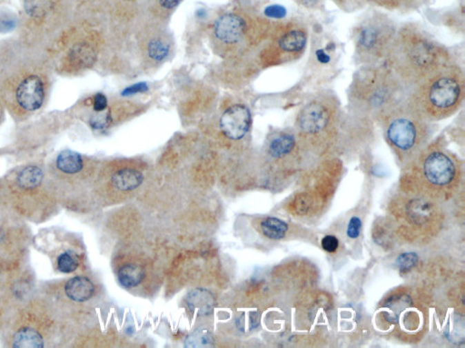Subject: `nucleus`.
<instances>
[{"mask_svg":"<svg viewBox=\"0 0 465 348\" xmlns=\"http://www.w3.org/2000/svg\"><path fill=\"white\" fill-rule=\"evenodd\" d=\"M96 116L91 118L90 125L96 130L108 128L112 122L111 113L109 111L97 112Z\"/></svg>","mask_w":465,"mask_h":348,"instance_id":"nucleus-25","label":"nucleus"},{"mask_svg":"<svg viewBox=\"0 0 465 348\" xmlns=\"http://www.w3.org/2000/svg\"><path fill=\"white\" fill-rule=\"evenodd\" d=\"M418 263V256L413 252L403 253L396 260V265L402 272L411 270Z\"/></svg>","mask_w":465,"mask_h":348,"instance_id":"nucleus-24","label":"nucleus"},{"mask_svg":"<svg viewBox=\"0 0 465 348\" xmlns=\"http://www.w3.org/2000/svg\"><path fill=\"white\" fill-rule=\"evenodd\" d=\"M31 240L24 218L0 198V263L21 264Z\"/></svg>","mask_w":465,"mask_h":348,"instance_id":"nucleus-9","label":"nucleus"},{"mask_svg":"<svg viewBox=\"0 0 465 348\" xmlns=\"http://www.w3.org/2000/svg\"><path fill=\"white\" fill-rule=\"evenodd\" d=\"M21 267L22 263L8 264L0 263V287L4 286Z\"/></svg>","mask_w":465,"mask_h":348,"instance_id":"nucleus-26","label":"nucleus"},{"mask_svg":"<svg viewBox=\"0 0 465 348\" xmlns=\"http://www.w3.org/2000/svg\"><path fill=\"white\" fill-rule=\"evenodd\" d=\"M362 229V221L360 218L352 217L347 226V236L350 238H357Z\"/></svg>","mask_w":465,"mask_h":348,"instance_id":"nucleus-28","label":"nucleus"},{"mask_svg":"<svg viewBox=\"0 0 465 348\" xmlns=\"http://www.w3.org/2000/svg\"><path fill=\"white\" fill-rule=\"evenodd\" d=\"M250 126L251 114L244 105L232 106L221 117V130L232 140L242 139L248 133Z\"/></svg>","mask_w":465,"mask_h":348,"instance_id":"nucleus-13","label":"nucleus"},{"mask_svg":"<svg viewBox=\"0 0 465 348\" xmlns=\"http://www.w3.org/2000/svg\"><path fill=\"white\" fill-rule=\"evenodd\" d=\"M398 27L390 17L374 13L353 28L354 60L358 67L383 65L394 44Z\"/></svg>","mask_w":465,"mask_h":348,"instance_id":"nucleus-8","label":"nucleus"},{"mask_svg":"<svg viewBox=\"0 0 465 348\" xmlns=\"http://www.w3.org/2000/svg\"><path fill=\"white\" fill-rule=\"evenodd\" d=\"M449 48L415 24L398 28L394 44L384 63L407 91L453 61Z\"/></svg>","mask_w":465,"mask_h":348,"instance_id":"nucleus-1","label":"nucleus"},{"mask_svg":"<svg viewBox=\"0 0 465 348\" xmlns=\"http://www.w3.org/2000/svg\"><path fill=\"white\" fill-rule=\"evenodd\" d=\"M57 272L72 274L79 269L82 253L77 241L62 229L43 231L36 240Z\"/></svg>","mask_w":465,"mask_h":348,"instance_id":"nucleus-10","label":"nucleus"},{"mask_svg":"<svg viewBox=\"0 0 465 348\" xmlns=\"http://www.w3.org/2000/svg\"><path fill=\"white\" fill-rule=\"evenodd\" d=\"M108 106L107 97L103 94H97L94 97V110L96 112L105 111Z\"/></svg>","mask_w":465,"mask_h":348,"instance_id":"nucleus-33","label":"nucleus"},{"mask_svg":"<svg viewBox=\"0 0 465 348\" xmlns=\"http://www.w3.org/2000/svg\"><path fill=\"white\" fill-rule=\"evenodd\" d=\"M56 167L57 171L61 174H79L84 169V161L77 152L67 150L57 155Z\"/></svg>","mask_w":465,"mask_h":348,"instance_id":"nucleus-18","label":"nucleus"},{"mask_svg":"<svg viewBox=\"0 0 465 348\" xmlns=\"http://www.w3.org/2000/svg\"><path fill=\"white\" fill-rule=\"evenodd\" d=\"M144 277H145V269L136 263H126L120 267L117 272L120 285L126 289H131L139 286Z\"/></svg>","mask_w":465,"mask_h":348,"instance_id":"nucleus-19","label":"nucleus"},{"mask_svg":"<svg viewBox=\"0 0 465 348\" xmlns=\"http://www.w3.org/2000/svg\"><path fill=\"white\" fill-rule=\"evenodd\" d=\"M260 229L264 236L270 240H279L285 238L288 225L280 218L268 217L261 221Z\"/></svg>","mask_w":465,"mask_h":348,"instance_id":"nucleus-20","label":"nucleus"},{"mask_svg":"<svg viewBox=\"0 0 465 348\" xmlns=\"http://www.w3.org/2000/svg\"><path fill=\"white\" fill-rule=\"evenodd\" d=\"M376 123L396 154L404 158L426 145L435 132L436 123L427 119L407 94Z\"/></svg>","mask_w":465,"mask_h":348,"instance_id":"nucleus-7","label":"nucleus"},{"mask_svg":"<svg viewBox=\"0 0 465 348\" xmlns=\"http://www.w3.org/2000/svg\"><path fill=\"white\" fill-rule=\"evenodd\" d=\"M299 145L294 131L277 132L269 140L268 152L273 159L283 160L291 156Z\"/></svg>","mask_w":465,"mask_h":348,"instance_id":"nucleus-16","label":"nucleus"},{"mask_svg":"<svg viewBox=\"0 0 465 348\" xmlns=\"http://www.w3.org/2000/svg\"><path fill=\"white\" fill-rule=\"evenodd\" d=\"M170 51L168 43L161 39H153L149 42L148 47V56L156 61H163L166 59Z\"/></svg>","mask_w":465,"mask_h":348,"instance_id":"nucleus-21","label":"nucleus"},{"mask_svg":"<svg viewBox=\"0 0 465 348\" xmlns=\"http://www.w3.org/2000/svg\"><path fill=\"white\" fill-rule=\"evenodd\" d=\"M48 0H26V10L32 16L42 15L48 8Z\"/></svg>","mask_w":465,"mask_h":348,"instance_id":"nucleus-27","label":"nucleus"},{"mask_svg":"<svg viewBox=\"0 0 465 348\" xmlns=\"http://www.w3.org/2000/svg\"><path fill=\"white\" fill-rule=\"evenodd\" d=\"M265 15L269 17H274V19H281L285 17L286 10L280 6H270L265 10Z\"/></svg>","mask_w":465,"mask_h":348,"instance_id":"nucleus-32","label":"nucleus"},{"mask_svg":"<svg viewBox=\"0 0 465 348\" xmlns=\"http://www.w3.org/2000/svg\"><path fill=\"white\" fill-rule=\"evenodd\" d=\"M143 182L141 172L134 169H122L117 172L111 178L114 188L122 192L132 191L140 186Z\"/></svg>","mask_w":465,"mask_h":348,"instance_id":"nucleus-17","label":"nucleus"},{"mask_svg":"<svg viewBox=\"0 0 465 348\" xmlns=\"http://www.w3.org/2000/svg\"><path fill=\"white\" fill-rule=\"evenodd\" d=\"M246 31V23L242 17L235 14L221 16L215 24V37L226 44L239 41Z\"/></svg>","mask_w":465,"mask_h":348,"instance_id":"nucleus-15","label":"nucleus"},{"mask_svg":"<svg viewBox=\"0 0 465 348\" xmlns=\"http://www.w3.org/2000/svg\"><path fill=\"white\" fill-rule=\"evenodd\" d=\"M148 90V85L146 83H137L136 85L128 86L122 92L123 96H132L139 93H145Z\"/></svg>","mask_w":465,"mask_h":348,"instance_id":"nucleus-31","label":"nucleus"},{"mask_svg":"<svg viewBox=\"0 0 465 348\" xmlns=\"http://www.w3.org/2000/svg\"><path fill=\"white\" fill-rule=\"evenodd\" d=\"M337 1L342 8H346L347 10H352L360 7L363 4L364 0H337Z\"/></svg>","mask_w":465,"mask_h":348,"instance_id":"nucleus-34","label":"nucleus"},{"mask_svg":"<svg viewBox=\"0 0 465 348\" xmlns=\"http://www.w3.org/2000/svg\"><path fill=\"white\" fill-rule=\"evenodd\" d=\"M418 172L427 183L436 187L449 186L457 178L460 167L455 159L443 148L427 149L419 158Z\"/></svg>","mask_w":465,"mask_h":348,"instance_id":"nucleus-11","label":"nucleus"},{"mask_svg":"<svg viewBox=\"0 0 465 348\" xmlns=\"http://www.w3.org/2000/svg\"><path fill=\"white\" fill-rule=\"evenodd\" d=\"M408 96L431 122L448 119L464 105V68L453 60L413 88Z\"/></svg>","mask_w":465,"mask_h":348,"instance_id":"nucleus-5","label":"nucleus"},{"mask_svg":"<svg viewBox=\"0 0 465 348\" xmlns=\"http://www.w3.org/2000/svg\"><path fill=\"white\" fill-rule=\"evenodd\" d=\"M409 214L415 223H423L429 218L431 214L430 206L426 203L415 201L410 205Z\"/></svg>","mask_w":465,"mask_h":348,"instance_id":"nucleus-23","label":"nucleus"},{"mask_svg":"<svg viewBox=\"0 0 465 348\" xmlns=\"http://www.w3.org/2000/svg\"><path fill=\"white\" fill-rule=\"evenodd\" d=\"M377 4L390 8H400L406 7L412 0H374Z\"/></svg>","mask_w":465,"mask_h":348,"instance_id":"nucleus-30","label":"nucleus"},{"mask_svg":"<svg viewBox=\"0 0 465 348\" xmlns=\"http://www.w3.org/2000/svg\"><path fill=\"white\" fill-rule=\"evenodd\" d=\"M17 100L27 111H36L41 108L45 99L44 85L37 76H30L23 80L17 89Z\"/></svg>","mask_w":465,"mask_h":348,"instance_id":"nucleus-14","label":"nucleus"},{"mask_svg":"<svg viewBox=\"0 0 465 348\" xmlns=\"http://www.w3.org/2000/svg\"><path fill=\"white\" fill-rule=\"evenodd\" d=\"M68 321L51 299L36 290L11 321L7 330L8 347L48 348L62 347Z\"/></svg>","mask_w":465,"mask_h":348,"instance_id":"nucleus-2","label":"nucleus"},{"mask_svg":"<svg viewBox=\"0 0 465 348\" xmlns=\"http://www.w3.org/2000/svg\"><path fill=\"white\" fill-rule=\"evenodd\" d=\"M45 175L39 167H24L0 190V198L26 221L44 223L59 208L52 189L44 186Z\"/></svg>","mask_w":465,"mask_h":348,"instance_id":"nucleus-6","label":"nucleus"},{"mask_svg":"<svg viewBox=\"0 0 465 348\" xmlns=\"http://www.w3.org/2000/svg\"><path fill=\"white\" fill-rule=\"evenodd\" d=\"M407 94L408 91L386 65L359 67L347 90L348 112L376 123Z\"/></svg>","mask_w":465,"mask_h":348,"instance_id":"nucleus-3","label":"nucleus"},{"mask_svg":"<svg viewBox=\"0 0 465 348\" xmlns=\"http://www.w3.org/2000/svg\"><path fill=\"white\" fill-rule=\"evenodd\" d=\"M73 59L81 65H90L93 64L96 54L90 45H80L73 50Z\"/></svg>","mask_w":465,"mask_h":348,"instance_id":"nucleus-22","label":"nucleus"},{"mask_svg":"<svg viewBox=\"0 0 465 348\" xmlns=\"http://www.w3.org/2000/svg\"><path fill=\"white\" fill-rule=\"evenodd\" d=\"M322 247L326 252L334 253L337 252L338 247H339V240L335 236L327 235L322 240Z\"/></svg>","mask_w":465,"mask_h":348,"instance_id":"nucleus-29","label":"nucleus"},{"mask_svg":"<svg viewBox=\"0 0 465 348\" xmlns=\"http://www.w3.org/2000/svg\"><path fill=\"white\" fill-rule=\"evenodd\" d=\"M309 32L300 23H288L280 28L272 45L273 63L277 65L297 62L306 54Z\"/></svg>","mask_w":465,"mask_h":348,"instance_id":"nucleus-12","label":"nucleus"},{"mask_svg":"<svg viewBox=\"0 0 465 348\" xmlns=\"http://www.w3.org/2000/svg\"><path fill=\"white\" fill-rule=\"evenodd\" d=\"M181 1H182V0H159L160 5H161L163 8H168V10H171V8L177 7Z\"/></svg>","mask_w":465,"mask_h":348,"instance_id":"nucleus-35","label":"nucleus"},{"mask_svg":"<svg viewBox=\"0 0 465 348\" xmlns=\"http://www.w3.org/2000/svg\"><path fill=\"white\" fill-rule=\"evenodd\" d=\"M354 116L346 113L331 90H321L307 99L295 118L298 142L311 148H322L348 129Z\"/></svg>","mask_w":465,"mask_h":348,"instance_id":"nucleus-4","label":"nucleus"}]
</instances>
